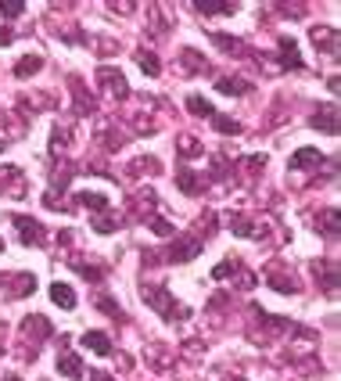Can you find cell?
Masks as SVG:
<instances>
[{"instance_id":"74e56055","label":"cell","mask_w":341,"mask_h":381,"mask_svg":"<svg viewBox=\"0 0 341 381\" xmlns=\"http://www.w3.org/2000/svg\"><path fill=\"white\" fill-rule=\"evenodd\" d=\"M0 252H4V241H0Z\"/></svg>"},{"instance_id":"7a4b0ae2","label":"cell","mask_w":341,"mask_h":381,"mask_svg":"<svg viewBox=\"0 0 341 381\" xmlns=\"http://www.w3.org/2000/svg\"><path fill=\"white\" fill-rule=\"evenodd\" d=\"M47 338H50V320H47V316L33 313V316H26V320H22V342H26V346H33V356H36L40 342H47Z\"/></svg>"},{"instance_id":"f546056e","label":"cell","mask_w":341,"mask_h":381,"mask_svg":"<svg viewBox=\"0 0 341 381\" xmlns=\"http://www.w3.org/2000/svg\"><path fill=\"white\" fill-rule=\"evenodd\" d=\"M147 227H151L158 238H173V234H177V227H173V223H165L162 216H151V220H147Z\"/></svg>"},{"instance_id":"9c48e42d","label":"cell","mask_w":341,"mask_h":381,"mask_svg":"<svg viewBox=\"0 0 341 381\" xmlns=\"http://www.w3.org/2000/svg\"><path fill=\"white\" fill-rule=\"evenodd\" d=\"M180 65H184V72H187V76H198V72H205V69H208L205 54H198L194 47H184V50H180Z\"/></svg>"},{"instance_id":"44dd1931","label":"cell","mask_w":341,"mask_h":381,"mask_svg":"<svg viewBox=\"0 0 341 381\" xmlns=\"http://www.w3.org/2000/svg\"><path fill=\"white\" fill-rule=\"evenodd\" d=\"M212 40H216V47H219V50H230V54H248V50H245V43H241L237 36H226V33H216Z\"/></svg>"},{"instance_id":"4316f807","label":"cell","mask_w":341,"mask_h":381,"mask_svg":"<svg viewBox=\"0 0 341 381\" xmlns=\"http://www.w3.org/2000/svg\"><path fill=\"white\" fill-rule=\"evenodd\" d=\"M212 123H216V130H219V133H241V123H237V119H230V116H219V112H216V116H212Z\"/></svg>"},{"instance_id":"f1b7e54d","label":"cell","mask_w":341,"mask_h":381,"mask_svg":"<svg viewBox=\"0 0 341 381\" xmlns=\"http://www.w3.org/2000/svg\"><path fill=\"white\" fill-rule=\"evenodd\" d=\"M177 148H180V151H187L184 158H198V155H205V148H201L194 137H177Z\"/></svg>"},{"instance_id":"8992f818","label":"cell","mask_w":341,"mask_h":381,"mask_svg":"<svg viewBox=\"0 0 341 381\" xmlns=\"http://www.w3.org/2000/svg\"><path fill=\"white\" fill-rule=\"evenodd\" d=\"M313 130H323V133H337V104L334 101H327V104H320L316 108V116H313Z\"/></svg>"},{"instance_id":"e575fe53","label":"cell","mask_w":341,"mask_h":381,"mask_svg":"<svg viewBox=\"0 0 341 381\" xmlns=\"http://www.w3.org/2000/svg\"><path fill=\"white\" fill-rule=\"evenodd\" d=\"M4 381H22V377H18V374H8V377H4Z\"/></svg>"},{"instance_id":"ffe728a7","label":"cell","mask_w":341,"mask_h":381,"mask_svg":"<svg viewBox=\"0 0 341 381\" xmlns=\"http://www.w3.org/2000/svg\"><path fill=\"white\" fill-rule=\"evenodd\" d=\"M72 270H76V274L83 277V281H104V270L97 266V263H83V259H72Z\"/></svg>"},{"instance_id":"8fae6325","label":"cell","mask_w":341,"mask_h":381,"mask_svg":"<svg viewBox=\"0 0 341 381\" xmlns=\"http://www.w3.org/2000/svg\"><path fill=\"white\" fill-rule=\"evenodd\" d=\"M320 162H323V155H320L316 148H298V151L291 155L288 166H291V170H313V166H320Z\"/></svg>"},{"instance_id":"ac0fdd59","label":"cell","mask_w":341,"mask_h":381,"mask_svg":"<svg viewBox=\"0 0 341 381\" xmlns=\"http://www.w3.org/2000/svg\"><path fill=\"white\" fill-rule=\"evenodd\" d=\"M230 231H234V234H241V238H262V227H255L252 220H245L241 212H234V216H230Z\"/></svg>"},{"instance_id":"d590c367","label":"cell","mask_w":341,"mask_h":381,"mask_svg":"<svg viewBox=\"0 0 341 381\" xmlns=\"http://www.w3.org/2000/svg\"><path fill=\"white\" fill-rule=\"evenodd\" d=\"M4 148H8V144H4V140H0V155H4Z\"/></svg>"},{"instance_id":"5bb4252c","label":"cell","mask_w":341,"mask_h":381,"mask_svg":"<svg viewBox=\"0 0 341 381\" xmlns=\"http://www.w3.org/2000/svg\"><path fill=\"white\" fill-rule=\"evenodd\" d=\"M50 302L62 306V309H76V292L69 285H62V281H54L50 285Z\"/></svg>"},{"instance_id":"d6a6232c","label":"cell","mask_w":341,"mask_h":381,"mask_svg":"<svg viewBox=\"0 0 341 381\" xmlns=\"http://www.w3.org/2000/svg\"><path fill=\"white\" fill-rule=\"evenodd\" d=\"M11 43H15V33L8 26H0V47H11Z\"/></svg>"},{"instance_id":"1f68e13d","label":"cell","mask_w":341,"mask_h":381,"mask_svg":"<svg viewBox=\"0 0 341 381\" xmlns=\"http://www.w3.org/2000/svg\"><path fill=\"white\" fill-rule=\"evenodd\" d=\"M22 11H26L22 0H0V15H4V18H18Z\"/></svg>"},{"instance_id":"52a82bcc","label":"cell","mask_w":341,"mask_h":381,"mask_svg":"<svg viewBox=\"0 0 341 381\" xmlns=\"http://www.w3.org/2000/svg\"><path fill=\"white\" fill-rule=\"evenodd\" d=\"M97 83H101V87H108V90H111V97H126V94H130L126 76H123V72H116V69H97Z\"/></svg>"},{"instance_id":"d4e9b609","label":"cell","mask_w":341,"mask_h":381,"mask_svg":"<svg viewBox=\"0 0 341 381\" xmlns=\"http://www.w3.org/2000/svg\"><path fill=\"white\" fill-rule=\"evenodd\" d=\"M79 205H86V209H101V212L111 209L108 198H104V194H94V191H83V194H79Z\"/></svg>"},{"instance_id":"e0dca14e","label":"cell","mask_w":341,"mask_h":381,"mask_svg":"<svg viewBox=\"0 0 341 381\" xmlns=\"http://www.w3.org/2000/svg\"><path fill=\"white\" fill-rule=\"evenodd\" d=\"M43 69V58L40 54H26V58H18V65H15V76L18 79H29V76H36Z\"/></svg>"},{"instance_id":"30bf717a","label":"cell","mask_w":341,"mask_h":381,"mask_svg":"<svg viewBox=\"0 0 341 381\" xmlns=\"http://www.w3.org/2000/svg\"><path fill=\"white\" fill-rule=\"evenodd\" d=\"M58 374H65L69 381H79L86 370H83V360H79L76 353H62V356H58Z\"/></svg>"},{"instance_id":"5b68a950","label":"cell","mask_w":341,"mask_h":381,"mask_svg":"<svg viewBox=\"0 0 341 381\" xmlns=\"http://www.w3.org/2000/svg\"><path fill=\"white\" fill-rule=\"evenodd\" d=\"M201 248H205V241H201V238H180L177 245H169V252H165V255H169V259H177V263H191Z\"/></svg>"},{"instance_id":"9a60e30c","label":"cell","mask_w":341,"mask_h":381,"mask_svg":"<svg viewBox=\"0 0 341 381\" xmlns=\"http://www.w3.org/2000/svg\"><path fill=\"white\" fill-rule=\"evenodd\" d=\"M313 47L316 50H327V54H337V29H313Z\"/></svg>"},{"instance_id":"8d00e7d4","label":"cell","mask_w":341,"mask_h":381,"mask_svg":"<svg viewBox=\"0 0 341 381\" xmlns=\"http://www.w3.org/2000/svg\"><path fill=\"white\" fill-rule=\"evenodd\" d=\"M0 288H4V274H0Z\"/></svg>"},{"instance_id":"4fadbf2b","label":"cell","mask_w":341,"mask_h":381,"mask_svg":"<svg viewBox=\"0 0 341 381\" xmlns=\"http://www.w3.org/2000/svg\"><path fill=\"white\" fill-rule=\"evenodd\" d=\"M79 342H83L90 353H97V356H111V338H108L104 331H86Z\"/></svg>"},{"instance_id":"cb8c5ba5","label":"cell","mask_w":341,"mask_h":381,"mask_svg":"<svg viewBox=\"0 0 341 381\" xmlns=\"http://www.w3.org/2000/svg\"><path fill=\"white\" fill-rule=\"evenodd\" d=\"M216 90L219 94H252V83H245V79H219Z\"/></svg>"},{"instance_id":"836d02e7","label":"cell","mask_w":341,"mask_h":381,"mask_svg":"<svg viewBox=\"0 0 341 381\" xmlns=\"http://www.w3.org/2000/svg\"><path fill=\"white\" fill-rule=\"evenodd\" d=\"M90 381H116V377L104 374V370H90Z\"/></svg>"},{"instance_id":"484cf974","label":"cell","mask_w":341,"mask_h":381,"mask_svg":"<svg viewBox=\"0 0 341 381\" xmlns=\"http://www.w3.org/2000/svg\"><path fill=\"white\" fill-rule=\"evenodd\" d=\"M316 227H323L327 238H337V209H327L323 220H316Z\"/></svg>"},{"instance_id":"7c38bea8","label":"cell","mask_w":341,"mask_h":381,"mask_svg":"<svg viewBox=\"0 0 341 381\" xmlns=\"http://www.w3.org/2000/svg\"><path fill=\"white\" fill-rule=\"evenodd\" d=\"M177 184H180V191H184V194H191V198H194V194H201V191L208 187V184H205V177H198V173H191V170H180V173H177Z\"/></svg>"},{"instance_id":"603a6c76","label":"cell","mask_w":341,"mask_h":381,"mask_svg":"<svg viewBox=\"0 0 341 381\" xmlns=\"http://www.w3.org/2000/svg\"><path fill=\"white\" fill-rule=\"evenodd\" d=\"M266 281H269V288H276V292H284V295H295V292H298V281H295V277H280V274H269Z\"/></svg>"},{"instance_id":"ba28073f","label":"cell","mask_w":341,"mask_h":381,"mask_svg":"<svg viewBox=\"0 0 341 381\" xmlns=\"http://www.w3.org/2000/svg\"><path fill=\"white\" fill-rule=\"evenodd\" d=\"M280 65H284V69H295V72L306 69V62L298 58V43H295L291 36H280Z\"/></svg>"},{"instance_id":"4dcf8cb0","label":"cell","mask_w":341,"mask_h":381,"mask_svg":"<svg viewBox=\"0 0 341 381\" xmlns=\"http://www.w3.org/2000/svg\"><path fill=\"white\" fill-rule=\"evenodd\" d=\"M90 227H94L97 234H116V231H119V220H111V216H97Z\"/></svg>"},{"instance_id":"6da1fadb","label":"cell","mask_w":341,"mask_h":381,"mask_svg":"<svg viewBox=\"0 0 341 381\" xmlns=\"http://www.w3.org/2000/svg\"><path fill=\"white\" fill-rule=\"evenodd\" d=\"M144 302H147L151 309H158L165 320H187V316H191V309L177 306V302H173V295H169V288H162V285L144 288Z\"/></svg>"},{"instance_id":"d6986e66","label":"cell","mask_w":341,"mask_h":381,"mask_svg":"<svg viewBox=\"0 0 341 381\" xmlns=\"http://www.w3.org/2000/svg\"><path fill=\"white\" fill-rule=\"evenodd\" d=\"M137 65H140V72L151 76V79L162 72V62H158V54H155V50H137Z\"/></svg>"},{"instance_id":"83f0119b","label":"cell","mask_w":341,"mask_h":381,"mask_svg":"<svg viewBox=\"0 0 341 381\" xmlns=\"http://www.w3.org/2000/svg\"><path fill=\"white\" fill-rule=\"evenodd\" d=\"M97 309H104L111 320H126V313H123V306H116V302H111V295H101L97 299Z\"/></svg>"},{"instance_id":"2e32d148","label":"cell","mask_w":341,"mask_h":381,"mask_svg":"<svg viewBox=\"0 0 341 381\" xmlns=\"http://www.w3.org/2000/svg\"><path fill=\"white\" fill-rule=\"evenodd\" d=\"M194 8L201 15H234L237 11V4H230V0H198Z\"/></svg>"},{"instance_id":"277c9868","label":"cell","mask_w":341,"mask_h":381,"mask_svg":"<svg viewBox=\"0 0 341 381\" xmlns=\"http://www.w3.org/2000/svg\"><path fill=\"white\" fill-rule=\"evenodd\" d=\"M4 288H8V299H29L36 292V277L33 274H15V277H4Z\"/></svg>"},{"instance_id":"7402d4cb","label":"cell","mask_w":341,"mask_h":381,"mask_svg":"<svg viewBox=\"0 0 341 381\" xmlns=\"http://www.w3.org/2000/svg\"><path fill=\"white\" fill-rule=\"evenodd\" d=\"M187 108H191L194 116H208V119L216 116V108H212V104H208L201 94H187Z\"/></svg>"},{"instance_id":"3957f363","label":"cell","mask_w":341,"mask_h":381,"mask_svg":"<svg viewBox=\"0 0 341 381\" xmlns=\"http://www.w3.org/2000/svg\"><path fill=\"white\" fill-rule=\"evenodd\" d=\"M11 223L18 227V234H22V245H36V248H43L47 245V231L36 223V220H29V216H11Z\"/></svg>"}]
</instances>
